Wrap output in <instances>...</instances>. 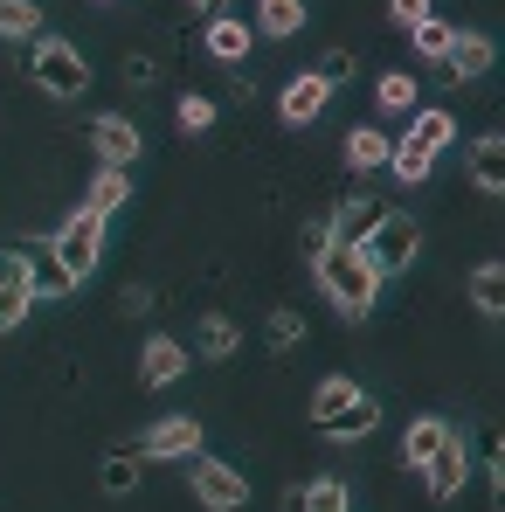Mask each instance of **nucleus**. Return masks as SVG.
Wrapping results in <instances>:
<instances>
[{"instance_id":"obj_1","label":"nucleus","mask_w":505,"mask_h":512,"mask_svg":"<svg viewBox=\"0 0 505 512\" xmlns=\"http://www.w3.org/2000/svg\"><path fill=\"white\" fill-rule=\"evenodd\" d=\"M312 270H319V291L333 298L346 319H367V312H374V298H381V270H374L360 250L333 243V250L312 256Z\"/></svg>"},{"instance_id":"obj_2","label":"nucleus","mask_w":505,"mask_h":512,"mask_svg":"<svg viewBox=\"0 0 505 512\" xmlns=\"http://www.w3.org/2000/svg\"><path fill=\"white\" fill-rule=\"evenodd\" d=\"M28 70H35V84L49 90V97H84L90 90V63L70 42H56V35H42V42L28 49Z\"/></svg>"},{"instance_id":"obj_3","label":"nucleus","mask_w":505,"mask_h":512,"mask_svg":"<svg viewBox=\"0 0 505 512\" xmlns=\"http://www.w3.org/2000/svg\"><path fill=\"white\" fill-rule=\"evenodd\" d=\"M49 250H56V263L84 284L90 270H97V256H104V215H90V208H77L56 236H49Z\"/></svg>"},{"instance_id":"obj_4","label":"nucleus","mask_w":505,"mask_h":512,"mask_svg":"<svg viewBox=\"0 0 505 512\" xmlns=\"http://www.w3.org/2000/svg\"><path fill=\"white\" fill-rule=\"evenodd\" d=\"M416 250H422V229L409 222V215H395V208H388V215L374 222V236L360 243V256H367V263H374L381 277H395V270H409V263H416Z\"/></svg>"},{"instance_id":"obj_5","label":"nucleus","mask_w":505,"mask_h":512,"mask_svg":"<svg viewBox=\"0 0 505 512\" xmlns=\"http://www.w3.org/2000/svg\"><path fill=\"white\" fill-rule=\"evenodd\" d=\"M194 499L208 512H236V506H250V478L236 464H222V457H194Z\"/></svg>"},{"instance_id":"obj_6","label":"nucleus","mask_w":505,"mask_h":512,"mask_svg":"<svg viewBox=\"0 0 505 512\" xmlns=\"http://www.w3.org/2000/svg\"><path fill=\"white\" fill-rule=\"evenodd\" d=\"M14 250H21V263H28V284H35V298H70V291H77V277L56 263V250H49L42 236H21Z\"/></svg>"},{"instance_id":"obj_7","label":"nucleus","mask_w":505,"mask_h":512,"mask_svg":"<svg viewBox=\"0 0 505 512\" xmlns=\"http://www.w3.org/2000/svg\"><path fill=\"white\" fill-rule=\"evenodd\" d=\"M28 305H35L28 263H21V250H0V333H7V326H21V319H28Z\"/></svg>"},{"instance_id":"obj_8","label":"nucleus","mask_w":505,"mask_h":512,"mask_svg":"<svg viewBox=\"0 0 505 512\" xmlns=\"http://www.w3.org/2000/svg\"><path fill=\"white\" fill-rule=\"evenodd\" d=\"M90 146H97L104 167L132 173V160H139V125H132V118H97V125H90Z\"/></svg>"},{"instance_id":"obj_9","label":"nucleus","mask_w":505,"mask_h":512,"mask_svg":"<svg viewBox=\"0 0 505 512\" xmlns=\"http://www.w3.org/2000/svg\"><path fill=\"white\" fill-rule=\"evenodd\" d=\"M388 215V201H374V194H353V201H339L333 215V243H346V250H360L367 236H374V222Z\"/></svg>"},{"instance_id":"obj_10","label":"nucleus","mask_w":505,"mask_h":512,"mask_svg":"<svg viewBox=\"0 0 505 512\" xmlns=\"http://www.w3.org/2000/svg\"><path fill=\"white\" fill-rule=\"evenodd\" d=\"M422 478H429V499H457V485L471 478V464H464V436H450V443L422 464Z\"/></svg>"},{"instance_id":"obj_11","label":"nucleus","mask_w":505,"mask_h":512,"mask_svg":"<svg viewBox=\"0 0 505 512\" xmlns=\"http://www.w3.org/2000/svg\"><path fill=\"white\" fill-rule=\"evenodd\" d=\"M146 457H201V423H194V416H167V423H153Z\"/></svg>"},{"instance_id":"obj_12","label":"nucleus","mask_w":505,"mask_h":512,"mask_svg":"<svg viewBox=\"0 0 505 512\" xmlns=\"http://www.w3.org/2000/svg\"><path fill=\"white\" fill-rule=\"evenodd\" d=\"M443 63H450V77H457V84H471V77H485V70L499 63V49H492V35H464V28H457V42H450V56H443Z\"/></svg>"},{"instance_id":"obj_13","label":"nucleus","mask_w":505,"mask_h":512,"mask_svg":"<svg viewBox=\"0 0 505 512\" xmlns=\"http://www.w3.org/2000/svg\"><path fill=\"white\" fill-rule=\"evenodd\" d=\"M326 97H333V90L319 84V77H298V84H284V97H277V118H284V125H312V118L326 111Z\"/></svg>"},{"instance_id":"obj_14","label":"nucleus","mask_w":505,"mask_h":512,"mask_svg":"<svg viewBox=\"0 0 505 512\" xmlns=\"http://www.w3.org/2000/svg\"><path fill=\"white\" fill-rule=\"evenodd\" d=\"M450 436H457V429L443 423V416H416V423H409V436H402V464H409V471H422V464H429Z\"/></svg>"},{"instance_id":"obj_15","label":"nucleus","mask_w":505,"mask_h":512,"mask_svg":"<svg viewBox=\"0 0 505 512\" xmlns=\"http://www.w3.org/2000/svg\"><path fill=\"white\" fill-rule=\"evenodd\" d=\"M180 374H187V346L180 340H146L139 381H146V388H167V381H180Z\"/></svg>"},{"instance_id":"obj_16","label":"nucleus","mask_w":505,"mask_h":512,"mask_svg":"<svg viewBox=\"0 0 505 512\" xmlns=\"http://www.w3.org/2000/svg\"><path fill=\"white\" fill-rule=\"evenodd\" d=\"M374 423H381V402L353 388V402H346V409H339V416H333L326 429H319V436H333V443H360V436H367Z\"/></svg>"},{"instance_id":"obj_17","label":"nucleus","mask_w":505,"mask_h":512,"mask_svg":"<svg viewBox=\"0 0 505 512\" xmlns=\"http://www.w3.org/2000/svg\"><path fill=\"white\" fill-rule=\"evenodd\" d=\"M471 180H478V194H505V139L499 132H485L471 146Z\"/></svg>"},{"instance_id":"obj_18","label":"nucleus","mask_w":505,"mask_h":512,"mask_svg":"<svg viewBox=\"0 0 505 512\" xmlns=\"http://www.w3.org/2000/svg\"><path fill=\"white\" fill-rule=\"evenodd\" d=\"M125 201H132V173H125V167H104L97 180H90V194H84L90 215H118Z\"/></svg>"},{"instance_id":"obj_19","label":"nucleus","mask_w":505,"mask_h":512,"mask_svg":"<svg viewBox=\"0 0 505 512\" xmlns=\"http://www.w3.org/2000/svg\"><path fill=\"white\" fill-rule=\"evenodd\" d=\"M388 132H374V125H360V132H346V167L353 173H374V167H388Z\"/></svg>"},{"instance_id":"obj_20","label":"nucleus","mask_w":505,"mask_h":512,"mask_svg":"<svg viewBox=\"0 0 505 512\" xmlns=\"http://www.w3.org/2000/svg\"><path fill=\"white\" fill-rule=\"evenodd\" d=\"M305 28V0H256V35H298Z\"/></svg>"},{"instance_id":"obj_21","label":"nucleus","mask_w":505,"mask_h":512,"mask_svg":"<svg viewBox=\"0 0 505 512\" xmlns=\"http://www.w3.org/2000/svg\"><path fill=\"white\" fill-rule=\"evenodd\" d=\"M250 28H243V21H229V14H215V21H208V56H222V63H243V56H250Z\"/></svg>"},{"instance_id":"obj_22","label":"nucleus","mask_w":505,"mask_h":512,"mask_svg":"<svg viewBox=\"0 0 505 512\" xmlns=\"http://www.w3.org/2000/svg\"><path fill=\"white\" fill-rule=\"evenodd\" d=\"M457 139V118L450 111H416V125H409V146H422V153H443Z\"/></svg>"},{"instance_id":"obj_23","label":"nucleus","mask_w":505,"mask_h":512,"mask_svg":"<svg viewBox=\"0 0 505 512\" xmlns=\"http://www.w3.org/2000/svg\"><path fill=\"white\" fill-rule=\"evenodd\" d=\"M471 305H478L485 319H499V312H505V270H499V263H478V270H471Z\"/></svg>"},{"instance_id":"obj_24","label":"nucleus","mask_w":505,"mask_h":512,"mask_svg":"<svg viewBox=\"0 0 505 512\" xmlns=\"http://www.w3.org/2000/svg\"><path fill=\"white\" fill-rule=\"evenodd\" d=\"M429 167H436V153H422V146H409V139H395V146H388V173H395L402 187L429 180Z\"/></svg>"},{"instance_id":"obj_25","label":"nucleus","mask_w":505,"mask_h":512,"mask_svg":"<svg viewBox=\"0 0 505 512\" xmlns=\"http://www.w3.org/2000/svg\"><path fill=\"white\" fill-rule=\"evenodd\" d=\"M97 485H104V499H125V492L139 485V457H125V450H111V457L97 464Z\"/></svg>"},{"instance_id":"obj_26","label":"nucleus","mask_w":505,"mask_h":512,"mask_svg":"<svg viewBox=\"0 0 505 512\" xmlns=\"http://www.w3.org/2000/svg\"><path fill=\"white\" fill-rule=\"evenodd\" d=\"M409 42H416V56H429V63H443V56H450V42H457V28L429 14V21H416V28H409Z\"/></svg>"},{"instance_id":"obj_27","label":"nucleus","mask_w":505,"mask_h":512,"mask_svg":"<svg viewBox=\"0 0 505 512\" xmlns=\"http://www.w3.org/2000/svg\"><path fill=\"white\" fill-rule=\"evenodd\" d=\"M374 104H381V111H416V77H409V70H388V77L374 84Z\"/></svg>"},{"instance_id":"obj_28","label":"nucleus","mask_w":505,"mask_h":512,"mask_svg":"<svg viewBox=\"0 0 505 512\" xmlns=\"http://www.w3.org/2000/svg\"><path fill=\"white\" fill-rule=\"evenodd\" d=\"M298 512H353V499H346V485H339V478H312Z\"/></svg>"},{"instance_id":"obj_29","label":"nucleus","mask_w":505,"mask_h":512,"mask_svg":"<svg viewBox=\"0 0 505 512\" xmlns=\"http://www.w3.org/2000/svg\"><path fill=\"white\" fill-rule=\"evenodd\" d=\"M201 353H208V360H229V353H236V326H229L222 312L201 319Z\"/></svg>"},{"instance_id":"obj_30","label":"nucleus","mask_w":505,"mask_h":512,"mask_svg":"<svg viewBox=\"0 0 505 512\" xmlns=\"http://www.w3.org/2000/svg\"><path fill=\"white\" fill-rule=\"evenodd\" d=\"M346 402H353V381H319V395H312V423L326 429L339 409H346Z\"/></svg>"},{"instance_id":"obj_31","label":"nucleus","mask_w":505,"mask_h":512,"mask_svg":"<svg viewBox=\"0 0 505 512\" xmlns=\"http://www.w3.org/2000/svg\"><path fill=\"white\" fill-rule=\"evenodd\" d=\"M35 28H42L35 0H0V35H35Z\"/></svg>"},{"instance_id":"obj_32","label":"nucleus","mask_w":505,"mask_h":512,"mask_svg":"<svg viewBox=\"0 0 505 512\" xmlns=\"http://www.w3.org/2000/svg\"><path fill=\"white\" fill-rule=\"evenodd\" d=\"M173 125H180V132H208V125H215V104H208V97H180Z\"/></svg>"},{"instance_id":"obj_33","label":"nucleus","mask_w":505,"mask_h":512,"mask_svg":"<svg viewBox=\"0 0 505 512\" xmlns=\"http://www.w3.org/2000/svg\"><path fill=\"white\" fill-rule=\"evenodd\" d=\"M312 77H319V84H326V90H339V84H346V77H353V56H346V49H333V56H326V63L312 70Z\"/></svg>"},{"instance_id":"obj_34","label":"nucleus","mask_w":505,"mask_h":512,"mask_svg":"<svg viewBox=\"0 0 505 512\" xmlns=\"http://www.w3.org/2000/svg\"><path fill=\"white\" fill-rule=\"evenodd\" d=\"M298 340H305V326H298L291 312H277V319H270V346H277V353H291Z\"/></svg>"},{"instance_id":"obj_35","label":"nucleus","mask_w":505,"mask_h":512,"mask_svg":"<svg viewBox=\"0 0 505 512\" xmlns=\"http://www.w3.org/2000/svg\"><path fill=\"white\" fill-rule=\"evenodd\" d=\"M298 250H305V256L333 250V222H305V229H298Z\"/></svg>"},{"instance_id":"obj_36","label":"nucleus","mask_w":505,"mask_h":512,"mask_svg":"<svg viewBox=\"0 0 505 512\" xmlns=\"http://www.w3.org/2000/svg\"><path fill=\"white\" fill-rule=\"evenodd\" d=\"M388 14H395V28H416L429 21V0H388Z\"/></svg>"},{"instance_id":"obj_37","label":"nucleus","mask_w":505,"mask_h":512,"mask_svg":"<svg viewBox=\"0 0 505 512\" xmlns=\"http://www.w3.org/2000/svg\"><path fill=\"white\" fill-rule=\"evenodd\" d=\"M125 84H153V56H125Z\"/></svg>"},{"instance_id":"obj_38","label":"nucleus","mask_w":505,"mask_h":512,"mask_svg":"<svg viewBox=\"0 0 505 512\" xmlns=\"http://www.w3.org/2000/svg\"><path fill=\"white\" fill-rule=\"evenodd\" d=\"M187 7H201L208 21H215V14H229V0H187Z\"/></svg>"}]
</instances>
